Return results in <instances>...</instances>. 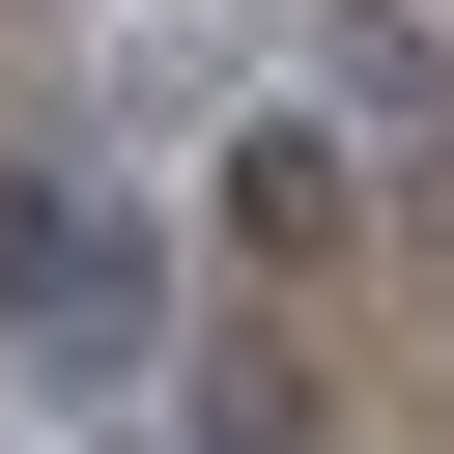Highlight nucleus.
<instances>
[{
    "instance_id": "f257e3e1",
    "label": "nucleus",
    "mask_w": 454,
    "mask_h": 454,
    "mask_svg": "<svg viewBox=\"0 0 454 454\" xmlns=\"http://www.w3.org/2000/svg\"><path fill=\"white\" fill-rule=\"evenodd\" d=\"M0 369H57L85 426L170 369V255H142V199H114V170H0Z\"/></svg>"
},
{
    "instance_id": "f03ea898",
    "label": "nucleus",
    "mask_w": 454,
    "mask_h": 454,
    "mask_svg": "<svg viewBox=\"0 0 454 454\" xmlns=\"http://www.w3.org/2000/svg\"><path fill=\"white\" fill-rule=\"evenodd\" d=\"M312 85H340V114H397V142H426V170H454V57H426V28H397V0H312Z\"/></svg>"
}]
</instances>
